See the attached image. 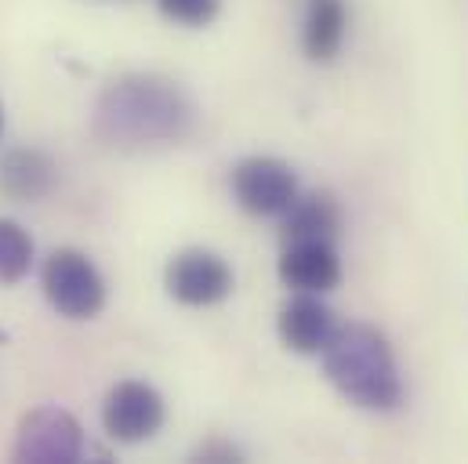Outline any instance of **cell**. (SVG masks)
Returning <instances> with one entry per match:
<instances>
[{
	"label": "cell",
	"mask_w": 468,
	"mask_h": 464,
	"mask_svg": "<svg viewBox=\"0 0 468 464\" xmlns=\"http://www.w3.org/2000/svg\"><path fill=\"white\" fill-rule=\"evenodd\" d=\"M197 102L193 95L156 73H127L102 88L91 131L117 149H153L186 142L197 131Z\"/></svg>",
	"instance_id": "6da1fadb"
},
{
	"label": "cell",
	"mask_w": 468,
	"mask_h": 464,
	"mask_svg": "<svg viewBox=\"0 0 468 464\" xmlns=\"http://www.w3.org/2000/svg\"><path fill=\"white\" fill-rule=\"evenodd\" d=\"M327 381L359 410L388 414L403 403V377L388 338L370 323H342L320 352Z\"/></svg>",
	"instance_id": "7a4b0ae2"
},
{
	"label": "cell",
	"mask_w": 468,
	"mask_h": 464,
	"mask_svg": "<svg viewBox=\"0 0 468 464\" xmlns=\"http://www.w3.org/2000/svg\"><path fill=\"white\" fill-rule=\"evenodd\" d=\"M40 287L48 305L66 320H95L106 309V279L99 265L77 247H58L48 254Z\"/></svg>",
	"instance_id": "3957f363"
},
{
	"label": "cell",
	"mask_w": 468,
	"mask_h": 464,
	"mask_svg": "<svg viewBox=\"0 0 468 464\" xmlns=\"http://www.w3.org/2000/svg\"><path fill=\"white\" fill-rule=\"evenodd\" d=\"M88 454L80 421L62 406H33L22 414L11 458L18 464H77Z\"/></svg>",
	"instance_id": "277c9868"
},
{
	"label": "cell",
	"mask_w": 468,
	"mask_h": 464,
	"mask_svg": "<svg viewBox=\"0 0 468 464\" xmlns=\"http://www.w3.org/2000/svg\"><path fill=\"white\" fill-rule=\"evenodd\" d=\"M164 287L178 305L189 309H211L222 305L236 287V276L229 261L207 247L178 250L164 269Z\"/></svg>",
	"instance_id": "5b68a950"
},
{
	"label": "cell",
	"mask_w": 468,
	"mask_h": 464,
	"mask_svg": "<svg viewBox=\"0 0 468 464\" xmlns=\"http://www.w3.org/2000/svg\"><path fill=\"white\" fill-rule=\"evenodd\" d=\"M164 421H167V403L149 381L127 377V381H117L106 392L102 428L113 443H123V447L149 443L164 428Z\"/></svg>",
	"instance_id": "8992f818"
},
{
	"label": "cell",
	"mask_w": 468,
	"mask_h": 464,
	"mask_svg": "<svg viewBox=\"0 0 468 464\" xmlns=\"http://www.w3.org/2000/svg\"><path fill=\"white\" fill-rule=\"evenodd\" d=\"M233 200L254 218H280L298 200V174L287 160L247 156L229 174Z\"/></svg>",
	"instance_id": "52a82bcc"
},
{
	"label": "cell",
	"mask_w": 468,
	"mask_h": 464,
	"mask_svg": "<svg viewBox=\"0 0 468 464\" xmlns=\"http://www.w3.org/2000/svg\"><path fill=\"white\" fill-rule=\"evenodd\" d=\"M280 279L294 294H331L342 283V258L327 239H294L283 243Z\"/></svg>",
	"instance_id": "ba28073f"
},
{
	"label": "cell",
	"mask_w": 468,
	"mask_h": 464,
	"mask_svg": "<svg viewBox=\"0 0 468 464\" xmlns=\"http://www.w3.org/2000/svg\"><path fill=\"white\" fill-rule=\"evenodd\" d=\"M338 316L327 301H320V294H294L276 320L280 342L298 352V355H320L324 348L331 345L335 331H338Z\"/></svg>",
	"instance_id": "9c48e42d"
},
{
	"label": "cell",
	"mask_w": 468,
	"mask_h": 464,
	"mask_svg": "<svg viewBox=\"0 0 468 464\" xmlns=\"http://www.w3.org/2000/svg\"><path fill=\"white\" fill-rule=\"evenodd\" d=\"M58 182V163L44 149H7L0 156V196L11 204H37Z\"/></svg>",
	"instance_id": "30bf717a"
},
{
	"label": "cell",
	"mask_w": 468,
	"mask_h": 464,
	"mask_svg": "<svg viewBox=\"0 0 468 464\" xmlns=\"http://www.w3.org/2000/svg\"><path fill=\"white\" fill-rule=\"evenodd\" d=\"M283 218V243L294 239H327L342 236V207L331 193H298V200L280 215Z\"/></svg>",
	"instance_id": "8fae6325"
},
{
	"label": "cell",
	"mask_w": 468,
	"mask_h": 464,
	"mask_svg": "<svg viewBox=\"0 0 468 464\" xmlns=\"http://www.w3.org/2000/svg\"><path fill=\"white\" fill-rule=\"evenodd\" d=\"M349 29L346 0H313L302 29V51L309 62H335Z\"/></svg>",
	"instance_id": "7c38bea8"
},
{
	"label": "cell",
	"mask_w": 468,
	"mask_h": 464,
	"mask_svg": "<svg viewBox=\"0 0 468 464\" xmlns=\"http://www.w3.org/2000/svg\"><path fill=\"white\" fill-rule=\"evenodd\" d=\"M33 269V236L15 218H0V283H22Z\"/></svg>",
	"instance_id": "4fadbf2b"
},
{
	"label": "cell",
	"mask_w": 468,
	"mask_h": 464,
	"mask_svg": "<svg viewBox=\"0 0 468 464\" xmlns=\"http://www.w3.org/2000/svg\"><path fill=\"white\" fill-rule=\"evenodd\" d=\"M160 15L171 18L175 26H186V29H204L218 18L222 11V0H156Z\"/></svg>",
	"instance_id": "5bb4252c"
},
{
	"label": "cell",
	"mask_w": 468,
	"mask_h": 464,
	"mask_svg": "<svg viewBox=\"0 0 468 464\" xmlns=\"http://www.w3.org/2000/svg\"><path fill=\"white\" fill-rule=\"evenodd\" d=\"M193 461H243V454H239V447H233L229 439H207V443L197 447Z\"/></svg>",
	"instance_id": "9a60e30c"
},
{
	"label": "cell",
	"mask_w": 468,
	"mask_h": 464,
	"mask_svg": "<svg viewBox=\"0 0 468 464\" xmlns=\"http://www.w3.org/2000/svg\"><path fill=\"white\" fill-rule=\"evenodd\" d=\"M0 134H4V106H0Z\"/></svg>",
	"instance_id": "2e32d148"
}]
</instances>
